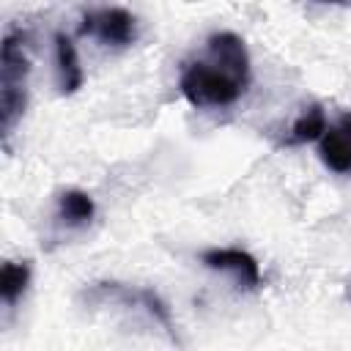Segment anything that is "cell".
<instances>
[{"label":"cell","mask_w":351,"mask_h":351,"mask_svg":"<svg viewBox=\"0 0 351 351\" xmlns=\"http://www.w3.org/2000/svg\"><path fill=\"white\" fill-rule=\"evenodd\" d=\"M27 30L11 27L3 36L0 47V126L3 140H8L27 107V74H30V55H27Z\"/></svg>","instance_id":"2"},{"label":"cell","mask_w":351,"mask_h":351,"mask_svg":"<svg viewBox=\"0 0 351 351\" xmlns=\"http://www.w3.org/2000/svg\"><path fill=\"white\" fill-rule=\"evenodd\" d=\"M346 299H348V302H351V280H348V282H346Z\"/></svg>","instance_id":"11"},{"label":"cell","mask_w":351,"mask_h":351,"mask_svg":"<svg viewBox=\"0 0 351 351\" xmlns=\"http://www.w3.org/2000/svg\"><path fill=\"white\" fill-rule=\"evenodd\" d=\"M318 156L332 173H351V115H343L321 134Z\"/></svg>","instance_id":"6"},{"label":"cell","mask_w":351,"mask_h":351,"mask_svg":"<svg viewBox=\"0 0 351 351\" xmlns=\"http://www.w3.org/2000/svg\"><path fill=\"white\" fill-rule=\"evenodd\" d=\"M252 82L250 52L233 30H217L206 38L200 58L184 63L178 74L181 96L197 110H219L236 104Z\"/></svg>","instance_id":"1"},{"label":"cell","mask_w":351,"mask_h":351,"mask_svg":"<svg viewBox=\"0 0 351 351\" xmlns=\"http://www.w3.org/2000/svg\"><path fill=\"white\" fill-rule=\"evenodd\" d=\"M55 74H58L60 96L77 93L82 88V82H85V71L80 66L77 47L66 33H55Z\"/></svg>","instance_id":"7"},{"label":"cell","mask_w":351,"mask_h":351,"mask_svg":"<svg viewBox=\"0 0 351 351\" xmlns=\"http://www.w3.org/2000/svg\"><path fill=\"white\" fill-rule=\"evenodd\" d=\"M33 277V266L30 261H5L0 269V299L5 310H14L19 304V299L25 296L27 285Z\"/></svg>","instance_id":"9"},{"label":"cell","mask_w":351,"mask_h":351,"mask_svg":"<svg viewBox=\"0 0 351 351\" xmlns=\"http://www.w3.org/2000/svg\"><path fill=\"white\" fill-rule=\"evenodd\" d=\"M326 132V112L321 104H307L296 121L291 123L288 134L282 137V145H304L313 140H321V134Z\"/></svg>","instance_id":"10"},{"label":"cell","mask_w":351,"mask_h":351,"mask_svg":"<svg viewBox=\"0 0 351 351\" xmlns=\"http://www.w3.org/2000/svg\"><path fill=\"white\" fill-rule=\"evenodd\" d=\"M80 33L90 36L107 47H129L137 38V19L132 11L121 5H107V8H93L82 14Z\"/></svg>","instance_id":"4"},{"label":"cell","mask_w":351,"mask_h":351,"mask_svg":"<svg viewBox=\"0 0 351 351\" xmlns=\"http://www.w3.org/2000/svg\"><path fill=\"white\" fill-rule=\"evenodd\" d=\"M55 203H58L55 219H58V225L66 228V230H82V228H88V225L93 222V217H96V203H93V197H90L88 192H82V189H74V186H71V189H63V192H58Z\"/></svg>","instance_id":"8"},{"label":"cell","mask_w":351,"mask_h":351,"mask_svg":"<svg viewBox=\"0 0 351 351\" xmlns=\"http://www.w3.org/2000/svg\"><path fill=\"white\" fill-rule=\"evenodd\" d=\"M315 3H332L335 5V3H346V0H315Z\"/></svg>","instance_id":"12"},{"label":"cell","mask_w":351,"mask_h":351,"mask_svg":"<svg viewBox=\"0 0 351 351\" xmlns=\"http://www.w3.org/2000/svg\"><path fill=\"white\" fill-rule=\"evenodd\" d=\"M77 302L82 307H101V304H126L132 310H143L173 343H178V332H176V321L173 313L167 307V302L154 291V288H132L126 282L118 280H99L85 285L77 293Z\"/></svg>","instance_id":"3"},{"label":"cell","mask_w":351,"mask_h":351,"mask_svg":"<svg viewBox=\"0 0 351 351\" xmlns=\"http://www.w3.org/2000/svg\"><path fill=\"white\" fill-rule=\"evenodd\" d=\"M200 263L211 271L230 274L239 291L261 288V266H258L255 255L241 247H208L200 252Z\"/></svg>","instance_id":"5"}]
</instances>
